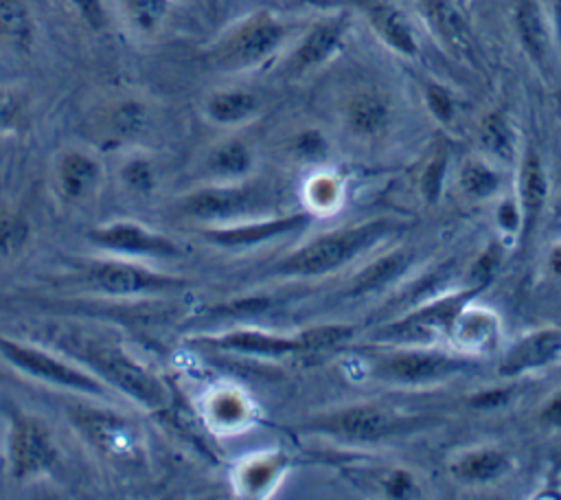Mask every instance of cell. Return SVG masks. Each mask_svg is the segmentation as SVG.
<instances>
[{
	"label": "cell",
	"instance_id": "cell-1",
	"mask_svg": "<svg viewBox=\"0 0 561 500\" xmlns=\"http://www.w3.org/2000/svg\"><path fill=\"white\" fill-rule=\"evenodd\" d=\"M55 344L59 353L79 362L114 393L125 395L145 410H162L169 406V388L160 375L123 346L72 329L59 331Z\"/></svg>",
	"mask_w": 561,
	"mask_h": 500
},
{
	"label": "cell",
	"instance_id": "cell-2",
	"mask_svg": "<svg viewBox=\"0 0 561 500\" xmlns=\"http://www.w3.org/2000/svg\"><path fill=\"white\" fill-rule=\"evenodd\" d=\"M0 355L22 375L64 390H72L96 399H105L114 393L94 373H90L85 366H81L79 362L70 360L59 351H48L44 346L28 344L0 333Z\"/></svg>",
	"mask_w": 561,
	"mask_h": 500
},
{
	"label": "cell",
	"instance_id": "cell-3",
	"mask_svg": "<svg viewBox=\"0 0 561 500\" xmlns=\"http://www.w3.org/2000/svg\"><path fill=\"white\" fill-rule=\"evenodd\" d=\"M390 228H392V224L381 219V221H368V224L357 226V228L329 232V235L302 246L294 254H289L278 265V272L300 274V276H313V274L331 272V270L344 265L346 261H351L362 250L370 248Z\"/></svg>",
	"mask_w": 561,
	"mask_h": 500
},
{
	"label": "cell",
	"instance_id": "cell-4",
	"mask_svg": "<svg viewBox=\"0 0 561 500\" xmlns=\"http://www.w3.org/2000/svg\"><path fill=\"white\" fill-rule=\"evenodd\" d=\"M285 35L283 24L270 13H254L221 35L208 50L213 68L237 72L267 59Z\"/></svg>",
	"mask_w": 561,
	"mask_h": 500
},
{
	"label": "cell",
	"instance_id": "cell-5",
	"mask_svg": "<svg viewBox=\"0 0 561 500\" xmlns=\"http://www.w3.org/2000/svg\"><path fill=\"white\" fill-rule=\"evenodd\" d=\"M79 281L85 283L92 292H99L110 298H129V296H149L175 292L184 285L182 279L156 272L142 265L136 259H99L83 265L77 272Z\"/></svg>",
	"mask_w": 561,
	"mask_h": 500
},
{
	"label": "cell",
	"instance_id": "cell-6",
	"mask_svg": "<svg viewBox=\"0 0 561 500\" xmlns=\"http://www.w3.org/2000/svg\"><path fill=\"white\" fill-rule=\"evenodd\" d=\"M59 458L55 439L44 421L33 414H13L9 439H7V461L11 476L18 480L37 478L48 474Z\"/></svg>",
	"mask_w": 561,
	"mask_h": 500
},
{
	"label": "cell",
	"instance_id": "cell-7",
	"mask_svg": "<svg viewBox=\"0 0 561 500\" xmlns=\"http://www.w3.org/2000/svg\"><path fill=\"white\" fill-rule=\"evenodd\" d=\"M68 414L72 425L99 452L121 461L140 452V428L127 414L94 406H72Z\"/></svg>",
	"mask_w": 561,
	"mask_h": 500
},
{
	"label": "cell",
	"instance_id": "cell-8",
	"mask_svg": "<svg viewBox=\"0 0 561 500\" xmlns=\"http://www.w3.org/2000/svg\"><path fill=\"white\" fill-rule=\"evenodd\" d=\"M88 237L96 248L125 259H167L178 254V246L169 237L129 219L92 228Z\"/></svg>",
	"mask_w": 561,
	"mask_h": 500
},
{
	"label": "cell",
	"instance_id": "cell-9",
	"mask_svg": "<svg viewBox=\"0 0 561 500\" xmlns=\"http://www.w3.org/2000/svg\"><path fill=\"white\" fill-rule=\"evenodd\" d=\"M261 202V195L250 186H213L191 193L182 200L180 211L204 221H219L243 215Z\"/></svg>",
	"mask_w": 561,
	"mask_h": 500
},
{
	"label": "cell",
	"instance_id": "cell-10",
	"mask_svg": "<svg viewBox=\"0 0 561 500\" xmlns=\"http://www.w3.org/2000/svg\"><path fill=\"white\" fill-rule=\"evenodd\" d=\"M462 360L438 351H401L379 362V375L399 382H427L462 368Z\"/></svg>",
	"mask_w": 561,
	"mask_h": 500
},
{
	"label": "cell",
	"instance_id": "cell-11",
	"mask_svg": "<svg viewBox=\"0 0 561 500\" xmlns=\"http://www.w3.org/2000/svg\"><path fill=\"white\" fill-rule=\"evenodd\" d=\"M57 186L68 202H79L96 193L103 167L96 156L83 149H68L57 160Z\"/></svg>",
	"mask_w": 561,
	"mask_h": 500
},
{
	"label": "cell",
	"instance_id": "cell-12",
	"mask_svg": "<svg viewBox=\"0 0 561 500\" xmlns=\"http://www.w3.org/2000/svg\"><path fill=\"white\" fill-rule=\"evenodd\" d=\"M324 428L348 439L373 441L394 428V417L379 406H353L329 417Z\"/></svg>",
	"mask_w": 561,
	"mask_h": 500
},
{
	"label": "cell",
	"instance_id": "cell-13",
	"mask_svg": "<svg viewBox=\"0 0 561 500\" xmlns=\"http://www.w3.org/2000/svg\"><path fill=\"white\" fill-rule=\"evenodd\" d=\"M307 217L305 215H294V217H283V219H272V221H259V224H241V226H213L202 230V235L217 246L224 248H243L252 243H261L270 237L283 235L296 226H300Z\"/></svg>",
	"mask_w": 561,
	"mask_h": 500
},
{
	"label": "cell",
	"instance_id": "cell-14",
	"mask_svg": "<svg viewBox=\"0 0 561 500\" xmlns=\"http://www.w3.org/2000/svg\"><path fill=\"white\" fill-rule=\"evenodd\" d=\"M206 342L217 346V349L245 353V355H283V353L302 351L298 338L272 336V333L256 331V329L228 331V333H221V336H213Z\"/></svg>",
	"mask_w": 561,
	"mask_h": 500
},
{
	"label": "cell",
	"instance_id": "cell-15",
	"mask_svg": "<svg viewBox=\"0 0 561 500\" xmlns=\"http://www.w3.org/2000/svg\"><path fill=\"white\" fill-rule=\"evenodd\" d=\"M346 22L342 18H333V20H324L320 24H316L298 44V48L294 50L291 57V66L296 70H307L313 68L322 61H327L333 50L337 48L342 35H344Z\"/></svg>",
	"mask_w": 561,
	"mask_h": 500
},
{
	"label": "cell",
	"instance_id": "cell-16",
	"mask_svg": "<svg viewBox=\"0 0 561 500\" xmlns=\"http://www.w3.org/2000/svg\"><path fill=\"white\" fill-rule=\"evenodd\" d=\"M473 292H462L458 296H451V298H445V300H438V303H432L430 307H423L419 309L416 314L403 318L401 322L392 325V331L397 336H414V333H432L434 327H443V329H449L454 327L456 318L465 311V303L471 298Z\"/></svg>",
	"mask_w": 561,
	"mask_h": 500
},
{
	"label": "cell",
	"instance_id": "cell-17",
	"mask_svg": "<svg viewBox=\"0 0 561 500\" xmlns=\"http://www.w3.org/2000/svg\"><path fill=\"white\" fill-rule=\"evenodd\" d=\"M37 37V24L26 0H0V42L15 53H28Z\"/></svg>",
	"mask_w": 561,
	"mask_h": 500
},
{
	"label": "cell",
	"instance_id": "cell-18",
	"mask_svg": "<svg viewBox=\"0 0 561 500\" xmlns=\"http://www.w3.org/2000/svg\"><path fill=\"white\" fill-rule=\"evenodd\" d=\"M559 351H561V331L557 329L539 331L511 349V353L502 364V373L513 375L533 366H541L548 360H552Z\"/></svg>",
	"mask_w": 561,
	"mask_h": 500
},
{
	"label": "cell",
	"instance_id": "cell-19",
	"mask_svg": "<svg viewBox=\"0 0 561 500\" xmlns=\"http://www.w3.org/2000/svg\"><path fill=\"white\" fill-rule=\"evenodd\" d=\"M103 127L112 140H134L149 127V105L134 96L121 99L105 112Z\"/></svg>",
	"mask_w": 561,
	"mask_h": 500
},
{
	"label": "cell",
	"instance_id": "cell-20",
	"mask_svg": "<svg viewBox=\"0 0 561 500\" xmlns=\"http://www.w3.org/2000/svg\"><path fill=\"white\" fill-rule=\"evenodd\" d=\"M519 197H522V215H524V235H528L539 219V213L546 204L548 182L541 167L537 151H528L522 164V180H519Z\"/></svg>",
	"mask_w": 561,
	"mask_h": 500
},
{
	"label": "cell",
	"instance_id": "cell-21",
	"mask_svg": "<svg viewBox=\"0 0 561 500\" xmlns=\"http://www.w3.org/2000/svg\"><path fill=\"white\" fill-rule=\"evenodd\" d=\"M259 99L245 90H217L204 101V114L215 125H237L254 116Z\"/></svg>",
	"mask_w": 561,
	"mask_h": 500
},
{
	"label": "cell",
	"instance_id": "cell-22",
	"mask_svg": "<svg viewBox=\"0 0 561 500\" xmlns=\"http://www.w3.org/2000/svg\"><path fill=\"white\" fill-rule=\"evenodd\" d=\"M515 24H517L522 46L526 48L530 59L537 64H543L550 50V37H548V29H546L539 4L535 0H522L515 13Z\"/></svg>",
	"mask_w": 561,
	"mask_h": 500
},
{
	"label": "cell",
	"instance_id": "cell-23",
	"mask_svg": "<svg viewBox=\"0 0 561 500\" xmlns=\"http://www.w3.org/2000/svg\"><path fill=\"white\" fill-rule=\"evenodd\" d=\"M370 22L390 48H394L401 55L416 53V37L412 33V26L408 24V20L403 18V13L399 9L379 4L370 11Z\"/></svg>",
	"mask_w": 561,
	"mask_h": 500
},
{
	"label": "cell",
	"instance_id": "cell-24",
	"mask_svg": "<svg viewBox=\"0 0 561 500\" xmlns=\"http://www.w3.org/2000/svg\"><path fill=\"white\" fill-rule=\"evenodd\" d=\"M508 467V458L500 450H476L465 454L451 465V471L467 482H484L500 474H504Z\"/></svg>",
	"mask_w": 561,
	"mask_h": 500
},
{
	"label": "cell",
	"instance_id": "cell-25",
	"mask_svg": "<svg viewBox=\"0 0 561 500\" xmlns=\"http://www.w3.org/2000/svg\"><path fill=\"white\" fill-rule=\"evenodd\" d=\"M348 127L359 136H375L388 123V107L375 94H359L346 112Z\"/></svg>",
	"mask_w": 561,
	"mask_h": 500
},
{
	"label": "cell",
	"instance_id": "cell-26",
	"mask_svg": "<svg viewBox=\"0 0 561 500\" xmlns=\"http://www.w3.org/2000/svg\"><path fill=\"white\" fill-rule=\"evenodd\" d=\"M171 11V0H123L127 24L138 35H153L162 29Z\"/></svg>",
	"mask_w": 561,
	"mask_h": 500
},
{
	"label": "cell",
	"instance_id": "cell-27",
	"mask_svg": "<svg viewBox=\"0 0 561 500\" xmlns=\"http://www.w3.org/2000/svg\"><path fill=\"white\" fill-rule=\"evenodd\" d=\"M250 164H252V156L241 140H228L219 145L208 158L210 171L224 178L243 175L250 169Z\"/></svg>",
	"mask_w": 561,
	"mask_h": 500
},
{
	"label": "cell",
	"instance_id": "cell-28",
	"mask_svg": "<svg viewBox=\"0 0 561 500\" xmlns=\"http://www.w3.org/2000/svg\"><path fill=\"white\" fill-rule=\"evenodd\" d=\"M208 417L221 428H232L245 419V401L234 390H217L208 399Z\"/></svg>",
	"mask_w": 561,
	"mask_h": 500
},
{
	"label": "cell",
	"instance_id": "cell-29",
	"mask_svg": "<svg viewBox=\"0 0 561 500\" xmlns=\"http://www.w3.org/2000/svg\"><path fill=\"white\" fill-rule=\"evenodd\" d=\"M408 257L401 254V252H394V254H388V257H381L377 263H373L370 268H366L359 279H357V285L355 289L357 292H366V289H375L377 285L390 281L397 272L403 270Z\"/></svg>",
	"mask_w": 561,
	"mask_h": 500
},
{
	"label": "cell",
	"instance_id": "cell-30",
	"mask_svg": "<svg viewBox=\"0 0 561 500\" xmlns=\"http://www.w3.org/2000/svg\"><path fill=\"white\" fill-rule=\"evenodd\" d=\"M460 184L469 195L486 197V195L495 193V189L500 184V178H497L495 171H491L482 162H467L460 171Z\"/></svg>",
	"mask_w": 561,
	"mask_h": 500
},
{
	"label": "cell",
	"instance_id": "cell-31",
	"mask_svg": "<svg viewBox=\"0 0 561 500\" xmlns=\"http://www.w3.org/2000/svg\"><path fill=\"white\" fill-rule=\"evenodd\" d=\"M280 469V461L276 456H265V458H256L252 463H248L245 467H241V474H239V482L245 491L250 493H256L261 489H265L276 471Z\"/></svg>",
	"mask_w": 561,
	"mask_h": 500
},
{
	"label": "cell",
	"instance_id": "cell-32",
	"mask_svg": "<svg viewBox=\"0 0 561 500\" xmlns=\"http://www.w3.org/2000/svg\"><path fill=\"white\" fill-rule=\"evenodd\" d=\"M351 336V327L346 325H322L305 329L298 336L302 351H318V349H331L340 342H344Z\"/></svg>",
	"mask_w": 561,
	"mask_h": 500
},
{
	"label": "cell",
	"instance_id": "cell-33",
	"mask_svg": "<svg viewBox=\"0 0 561 500\" xmlns=\"http://www.w3.org/2000/svg\"><path fill=\"white\" fill-rule=\"evenodd\" d=\"M121 180L125 182L127 189L136 193H149L156 182V173L151 162L145 156H134L127 158L121 167Z\"/></svg>",
	"mask_w": 561,
	"mask_h": 500
},
{
	"label": "cell",
	"instance_id": "cell-34",
	"mask_svg": "<svg viewBox=\"0 0 561 500\" xmlns=\"http://www.w3.org/2000/svg\"><path fill=\"white\" fill-rule=\"evenodd\" d=\"M482 143L500 156H511L513 138L506 121L500 114H491L482 125Z\"/></svg>",
	"mask_w": 561,
	"mask_h": 500
},
{
	"label": "cell",
	"instance_id": "cell-35",
	"mask_svg": "<svg viewBox=\"0 0 561 500\" xmlns=\"http://www.w3.org/2000/svg\"><path fill=\"white\" fill-rule=\"evenodd\" d=\"M24 114V96L18 90L0 88V136L15 129Z\"/></svg>",
	"mask_w": 561,
	"mask_h": 500
},
{
	"label": "cell",
	"instance_id": "cell-36",
	"mask_svg": "<svg viewBox=\"0 0 561 500\" xmlns=\"http://www.w3.org/2000/svg\"><path fill=\"white\" fill-rule=\"evenodd\" d=\"M28 239V224L20 217H0V252L9 254L20 250Z\"/></svg>",
	"mask_w": 561,
	"mask_h": 500
},
{
	"label": "cell",
	"instance_id": "cell-37",
	"mask_svg": "<svg viewBox=\"0 0 561 500\" xmlns=\"http://www.w3.org/2000/svg\"><path fill=\"white\" fill-rule=\"evenodd\" d=\"M77 15L92 31H103L107 26V9L103 0H68Z\"/></svg>",
	"mask_w": 561,
	"mask_h": 500
},
{
	"label": "cell",
	"instance_id": "cell-38",
	"mask_svg": "<svg viewBox=\"0 0 561 500\" xmlns=\"http://www.w3.org/2000/svg\"><path fill=\"white\" fill-rule=\"evenodd\" d=\"M425 99H427V107L432 110V114H434L438 121H443V123L451 121V116H454V101H451V96H449L447 90H443L440 86L432 83V86H427V90H425Z\"/></svg>",
	"mask_w": 561,
	"mask_h": 500
},
{
	"label": "cell",
	"instance_id": "cell-39",
	"mask_svg": "<svg viewBox=\"0 0 561 500\" xmlns=\"http://www.w3.org/2000/svg\"><path fill=\"white\" fill-rule=\"evenodd\" d=\"M443 160H436L427 167L425 171V178H423V191L427 197H434L438 193V186H440V178H443Z\"/></svg>",
	"mask_w": 561,
	"mask_h": 500
},
{
	"label": "cell",
	"instance_id": "cell-40",
	"mask_svg": "<svg viewBox=\"0 0 561 500\" xmlns=\"http://www.w3.org/2000/svg\"><path fill=\"white\" fill-rule=\"evenodd\" d=\"M386 491H388L390 496H394V498L405 496V493L412 491V478H410L405 471H394V474L388 478V482H386Z\"/></svg>",
	"mask_w": 561,
	"mask_h": 500
},
{
	"label": "cell",
	"instance_id": "cell-41",
	"mask_svg": "<svg viewBox=\"0 0 561 500\" xmlns=\"http://www.w3.org/2000/svg\"><path fill=\"white\" fill-rule=\"evenodd\" d=\"M541 421L552 428H561V393H557L541 410Z\"/></svg>",
	"mask_w": 561,
	"mask_h": 500
},
{
	"label": "cell",
	"instance_id": "cell-42",
	"mask_svg": "<svg viewBox=\"0 0 561 500\" xmlns=\"http://www.w3.org/2000/svg\"><path fill=\"white\" fill-rule=\"evenodd\" d=\"M506 390H493V393H484V395H480V397H476L473 399V404L476 406H482V408H486V406H497V404H502L504 399H506Z\"/></svg>",
	"mask_w": 561,
	"mask_h": 500
},
{
	"label": "cell",
	"instance_id": "cell-43",
	"mask_svg": "<svg viewBox=\"0 0 561 500\" xmlns=\"http://www.w3.org/2000/svg\"><path fill=\"white\" fill-rule=\"evenodd\" d=\"M500 217H502V221H504L506 228H517V211H515L511 204H506V206L502 208Z\"/></svg>",
	"mask_w": 561,
	"mask_h": 500
},
{
	"label": "cell",
	"instance_id": "cell-44",
	"mask_svg": "<svg viewBox=\"0 0 561 500\" xmlns=\"http://www.w3.org/2000/svg\"><path fill=\"white\" fill-rule=\"evenodd\" d=\"M550 268H552V272L557 274V276H561V243L552 250V254H550Z\"/></svg>",
	"mask_w": 561,
	"mask_h": 500
},
{
	"label": "cell",
	"instance_id": "cell-45",
	"mask_svg": "<svg viewBox=\"0 0 561 500\" xmlns=\"http://www.w3.org/2000/svg\"><path fill=\"white\" fill-rule=\"evenodd\" d=\"M554 24H557V37L561 46V0H554Z\"/></svg>",
	"mask_w": 561,
	"mask_h": 500
}]
</instances>
